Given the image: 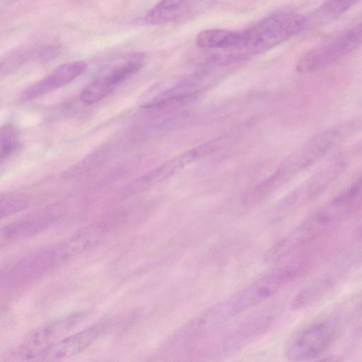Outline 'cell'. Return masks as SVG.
Segmentation results:
<instances>
[{"label": "cell", "mask_w": 362, "mask_h": 362, "mask_svg": "<svg viewBox=\"0 0 362 362\" xmlns=\"http://www.w3.org/2000/svg\"><path fill=\"white\" fill-rule=\"evenodd\" d=\"M358 206L357 202L339 194L271 246L264 254V260L276 262L300 252L339 224Z\"/></svg>", "instance_id": "obj_1"}, {"label": "cell", "mask_w": 362, "mask_h": 362, "mask_svg": "<svg viewBox=\"0 0 362 362\" xmlns=\"http://www.w3.org/2000/svg\"><path fill=\"white\" fill-rule=\"evenodd\" d=\"M307 267L301 258H297L273 269L212 306L214 315L221 323L226 324L272 297L303 273Z\"/></svg>", "instance_id": "obj_2"}, {"label": "cell", "mask_w": 362, "mask_h": 362, "mask_svg": "<svg viewBox=\"0 0 362 362\" xmlns=\"http://www.w3.org/2000/svg\"><path fill=\"white\" fill-rule=\"evenodd\" d=\"M306 18L293 12L273 14L240 33V39L233 49L243 55H255L268 51L300 33Z\"/></svg>", "instance_id": "obj_3"}, {"label": "cell", "mask_w": 362, "mask_h": 362, "mask_svg": "<svg viewBox=\"0 0 362 362\" xmlns=\"http://www.w3.org/2000/svg\"><path fill=\"white\" fill-rule=\"evenodd\" d=\"M272 322V316L267 313L247 317L205 343L202 353L212 358L233 353L265 332Z\"/></svg>", "instance_id": "obj_4"}, {"label": "cell", "mask_w": 362, "mask_h": 362, "mask_svg": "<svg viewBox=\"0 0 362 362\" xmlns=\"http://www.w3.org/2000/svg\"><path fill=\"white\" fill-rule=\"evenodd\" d=\"M362 45V21L333 40L305 53L298 61L301 73L320 71L342 60Z\"/></svg>", "instance_id": "obj_5"}, {"label": "cell", "mask_w": 362, "mask_h": 362, "mask_svg": "<svg viewBox=\"0 0 362 362\" xmlns=\"http://www.w3.org/2000/svg\"><path fill=\"white\" fill-rule=\"evenodd\" d=\"M339 327L337 317H330L306 327L288 341L286 357L290 361H303L320 356L337 339Z\"/></svg>", "instance_id": "obj_6"}, {"label": "cell", "mask_w": 362, "mask_h": 362, "mask_svg": "<svg viewBox=\"0 0 362 362\" xmlns=\"http://www.w3.org/2000/svg\"><path fill=\"white\" fill-rule=\"evenodd\" d=\"M83 317L82 313H73L60 317L36 328L17 351L22 358L37 359L46 350L64 337Z\"/></svg>", "instance_id": "obj_7"}, {"label": "cell", "mask_w": 362, "mask_h": 362, "mask_svg": "<svg viewBox=\"0 0 362 362\" xmlns=\"http://www.w3.org/2000/svg\"><path fill=\"white\" fill-rule=\"evenodd\" d=\"M68 259L62 243L41 249L21 260L7 273L13 282H23L40 276Z\"/></svg>", "instance_id": "obj_8"}, {"label": "cell", "mask_w": 362, "mask_h": 362, "mask_svg": "<svg viewBox=\"0 0 362 362\" xmlns=\"http://www.w3.org/2000/svg\"><path fill=\"white\" fill-rule=\"evenodd\" d=\"M87 69L83 61L69 62L56 67L39 81L27 87L20 95L23 101H28L59 88L76 78Z\"/></svg>", "instance_id": "obj_9"}, {"label": "cell", "mask_w": 362, "mask_h": 362, "mask_svg": "<svg viewBox=\"0 0 362 362\" xmlns=\"http://www.w3.org/2000/svg\"><path fill=\"white\" fill-rule=\"evenodd\" d=\"M105 326L97 324L68 337H64L37 360L54 361L73 356L89 346L102 333Z\"/></svg>", "instance_id": "obj_10"}, {"label": "cell", "mask_w": 362, "mask_h": 362, "mask_svg": "<svg viewBox=\"0 0 362 362\" xmlns=\"http://www.w3.org/2000/svg\"><path fill=\"white\" fill-rule=\"evenodd\" d=\"M204 0H160L145 16L151 25L177 23L191 16Z\"/></svg>", "instance_id": "obj_11"}, {"label": "cell", "mask_w": 362, "mask_h": 362, "mask_svg": "<svg viewBox=\"0 0 362 362\" xmlns=\"http://www.w3.org/2000/svg\"><path fill=\"white\" fill-rule=\"evenodd\" d=\"M54 221L52 214H38L7 225L1 230V243L18 240L40 231Z\"/></svg>", "instance_id": "obj_12"}, {"label": "cell", "mask_w": 362, "mask_h": 362, "mask_svg": "<svg viewBox=\"0 0 362 362\" xmlns=\"http://www.w3.org/2000/svg\"><path fill=\"white\" fill-rule=\"evenodd\" d=\"M240 33L226 29H207L196 37V44L202 49H234L238 43Z\"/></svg>", "instance_id": "obj_13"}, {"label": "cell", "mask_w": 362, "mask_h": 362, "mask_svg": "<svg viewBox=\"0 0 362 362\" xmlns=\"http://www.w3.org/2000/svg\"><path fill=\"white\" fill-rule=\"evenodd\" d=\"M346 161L337 159L320 170L312 177L307 187L309 197L320 194L339 175L346 165Z\"/></svg>", "instance_id": "obj_14"}, {"label": "cell", "mask_w": 362, "mask_h": 362, "mask_svg": "<svg viewBox=\"0 0 362 362\" xmlns=\"http://www.w3.org/2000/svg\"><path fill=\"white\" fill-rule=\"evenodd\" d=\"M115 89V86L103 75L83 88L80 95V100L86 105H92L105 98Z\"/></svg>", "instance_id": "obj_15"}, {"label": "cell", "mask_w": 362, "mask_h": 362, "mask_svg": "<svg viewBox=\"0 0 362 362\" xmlns=\"http://www.w3.org/2000/svg\"><path fill=\"white\" fill-rule=\"evenodd\" d=\"M29 194L20 192L7 193L1 197V217L8 216L25 209L30 204Z\"/></svg>", "instance_id": "obj_16"}, {"label": "cell", "mask_w": 362, "mask_h": 362, "mask_svg": "<svg viewBox=\"0 0 362 362\" xmlns=\"http://www.w3.org/2000/svg\"><path fill=\"white\" fill-rule=\"evenodd\" d=\"M1 160L8 158L18 148L19 139L15 128L6 124L1 129Z\"/></svg>", "instance_id": "obj_17"}, {"label": "cell", "mask_w": 362, "mask_h": 362, "mask_svg": "<svg viewBox=\"0 0 362 362\" xmlns=\"http://www.w3.org/2000/svg\"><path fill=\"white\" fill-rule=\"evenodd\" d=\"M361 0H327L320 8V13L325 16H338L355 6Z\"/></svg>", "instance_id": "obj_18"}, {"label": "cell", "mask_w": 362, "mask_h": 362, "mask_svg": "<svg viewBox=\"0 0 362 362\" xmlns=\"http://www.w3.org/2000/svg\"><path fill=\"white\" fill-rule=\"evenodd\" d=\"M356 234L359 238L362 239V226L358 229Z\"/></svg>", "instance_id": "obj_19"}]
</instances>
